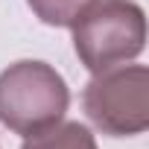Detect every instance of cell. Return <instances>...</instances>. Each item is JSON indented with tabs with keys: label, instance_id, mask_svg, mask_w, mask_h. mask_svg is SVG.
<instances>
[{
	"label": "cell",
	"instance_id": "1",
	"mask_svg": "<svg viewBox=\"0 0 149 149\" xmlns=\"http://www.w3.org/2000/svg\"><path fill=\"white\" fill-rule=\"evenodd\" d=\"M70 26L76 56L91 73L132 61L146 44V18L132 0H94Z\"/></svg>",
	"mask_w": 149,
	"mask_h": 149
},
{
	"label": "cell",
	"instance_id": "2",
	"mask_svg": "<svg viewBox=\"0 0 149 149\" xmlns=\"http://www.w3.org/2000/svg\"><path fill=\"white\" fill-rule=\"evenodd\" d=\"M67 102L61 73L44 61H18L0 73V123L24 137L58 123Z\"/></svg>",
	"mask_w": 149,
	"mask_h": 149
},
{
	"label": "cell",
	"instance_id": "3",
	"mask_svg": "<svg viewBox=\"0 0 149 149\" xmlns=\"http://www.w3.org/2000/svg\"><path fill=\"white\" fill-rule=\"evenodd\" d=\"M82 102L100 132L111 137L140 134L149 126V70L143 64L102 70L88 82Z\"/></svg>",
	"mask_w": 149,
	"mask_h": 149
},
{
	"label": "cell",
	"instance_id": "4",
	"mask_svg": "<svg viewBox=\"0 0 149 149\" xmlns=\"http://www.w3.org/2000/svg\"><path fill=\"white\" fill-rule=\"evenodd\" d=\"M21 149H97L94 134L82 123H53L35 134H26Z\"/></svg>",
	"mask_w": 149,
	"mask_h": 149
},
{
	"label": "cell",
	"instance_id": "5",
	"mask_svg": "<svg viewBox=\"0 0 149 149\" xmlns=\"http://www.w3.org/2000/svg\"><path fill=\"white\" fill-rule=\"evenodd\" d=\"M29 9L50 26H70L94 0H26Z\"/></svg>",
	"mask_w": 149,
	"mask_h": 149
}]
</instances>
